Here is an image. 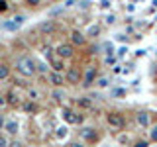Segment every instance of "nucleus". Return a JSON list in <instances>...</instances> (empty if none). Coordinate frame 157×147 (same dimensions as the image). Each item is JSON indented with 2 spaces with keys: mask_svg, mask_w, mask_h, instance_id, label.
I'll return each instance as SVG.
<instances>
[{
  "mask_svg": "<svg viewBox=\"0 0 157 147\" xmlns=\"http://www.w3.org/2000/svg\"><path fill=\"white\" fill-rule=\"evenodd\" d=\"M4 130H6L8 135H16L18 131H20V126H18V122L10 120V122H6V124H4Z\"/></svg>",
  "mask_w": 157,
  "mask_h": 147,
  "instance_id": "obj_14",
  "label": "nucleus"
},
{
  "mask_svg": "<svg viewBox=\"0 0 157 147\" xmlns=\"http://www.w3.org/2000/svg\"><path fill=\"white\" fill-rule=\"evenodd\" d=\"M149 139H151V141H155V143H157V126H153V127L149 130Z\"/></svg>",
  "mask_w": 157,
  "mask_h": 147,
  "instance_id": "obj_25",
  "label": "nucleus"
},
{
  "mask_svg": "<svg viewBox=\"0 0 157 147\" xmlns=\"http://www.w3.org/2000/svg\"><path fill=\"white\" fill-rule=\"evenodd\" d=\"M37 29H39V33H43V36H49V33L55 32V22H53V20H45V22L39 24Z\"/></svg>",
  "mask_w": 157,
  "mask_h": 147,
  "instance_id": "obj_11",
  "label": "nucleus"
},
{
  "mask_svg": "<svg viewBox=\"0 0 157 147\" xmlns=\"http://www.w3.org/2000/svg\"><path fill=\"white\" fill-rule=\"evenodd\" d=\"M126 51H128L126 47H120V49H118V55H120V57H124V55H126Z\"/></svg>",
  "mask_w": 157,
  "mask_h": 147,
  "instance_id": "obj_32",
  "label": "nucleus"
},
{
  "mask_svg": "<svg viewBox=\"0 0 157 147\" xmlns=\"http://www.w3.org/2000/svg\"><path fill=\"white\" fill-rule=\"evenodd\" d=\"M10 78V67L6 63H0V81H6Z\"/></svg>",
  "mask_w": 157,
  "mask_h": 147,
  "instance_id": "obj_18",
  "label": "nucleus"
},
{
  "mask_svg": "<svg viewBox=\"0 0 157 147\" xmlns=\"http://www.w3.org/2000/svg\"><path fill=\"white\" fill-rule=\"evenodd\" d=\"M98 33H100V28H98V26H90V28H88V32H86V36H90V37H96Z\"/></svg>",
  "mask_w": 157,
  "mask_h": 147,
  "instance_id": "obj_22",
  "label": "nucleus"
},
{
  "mask_svg": "<svg viewBox=\"0 0 157 147\" xmlns=\"http://www.w3.org/2000/svg\"><path fill=\"white\" fill-rule=\"evenodd\" d=\"M18 28H20V26L14 22V20H10V22H4V24H2V29H6V32H16Z\"/></svg>",
  "mask_w": 157,
  "mask_h": 147,
  "instance_id": "obj_19",
  "label": "nucleus"
},
{
  "mask_svg": "<svg viewBox=\"0 0 157 147\" xmlns=\"http://www.w3.org/2000/svg\"><path fill=\"white\" fill-rule=\"evenodd\" d=\"M134 145H136V147H147V145H149V141H145V139H137Z\"/></svg>",
  "mask_w": 157,
  "mask_h": 147,
  "instance_id": "obj_28",
  "label": "nucleus"
},
{
  "mask_svg": "<svg viewBox=\"0 0 157 147\" xmlns=\"http://www.w3.org/2000/svg\"><path fill=\"white\" fill-rule=\"evenodd\" d=\"M55 53H57V57H61V59H71L75 55V45H73V43H61V45L55 49Z\"/></svg>",
  "mask_w": 157,
  "mask_h": 147,
  "instance_id": "obj_5",
  "label": "nucleus"
},
{
  "mask_svg": "<svg viewBox=\"0 0 157 147\" xmlns=\"http://www.w3.org/2000/svg\"><path fill=\"white\" fill-rule=\"evenodd\" d=\"M67 134H69V127H67V126H61V127H57L55 137H57V139H65Z\"/></svg>",
  "mask_w": 157,
  "mask_h": 147,
  "instance_id": "obj_20",
  "label": "nucleus"
},
{
  "mask_svg": "<svg viewBox=\"0 0 157 147\" xmlns=\"http://www.w3.org/2000/svg\"><path fill=\"white\" fill-rule=\"evenodd\" d=\"M136 122H137V126H141V127H149V124H151V118H149V114L147 112H137L136 114Z\"/></svg>",
  "mask_w": 157,
  "mask_h": 147,
  "instance_id": "obj_12",
  "label": "nucleus"
},
{
  "mask_svg": "<svg viewBox=\"0 0 157 147\" xmlns=\"http://www.w3.org/2000/svg\"><path fill=\"white\" fill-rule=\"evenodd\" d=\"M77 104L81 106L82 110H90V108H92V100H90L88 96H81V98L77 100Z\"/></svg>",
  "mask_w": 157,
  "mask_h": 147,
  "instance_id": "obj_17",
  "label": "nucleus"
},
{
  "mask_svg": "<svg viewBox=\"0 0 157 147\" xmlns=\"http://www.w3.org/2000/svg\"><path fill=\"white\" fill-rule=\"evenodd\" d=\"M63 120H65V124L67 126H73V124H78V122L82 120V116L81 114H77L75 110H71V108H63Z\"/></svg>",
  "mask_w": 157,
  "mask_h": 147,
  "instance_id": "obj_4",
  "label": "nucleus"
},
{
  "mask_svg": "<svg viewBox=\"0 0 157 147\" xmlns=\"http://www.w3.org/2000/svg\"><path fill=\"white\" fill-rule=\"evenodd\" d=\"M6 100H8V106H14V108H16V106H20L24 102V96L20 94L16 88H12V90L6 92Z\"/></svg>",
  "mask_w": 157,
  "mask_h": 147,
  "instance_id": "obj_7",
  "label": "nucleus"
},
{
  "mask_svg": "<svg viewBox=\"0 0 157 147\" xmlns=\"http://www.w3.org/2000/svg\"><path fill=\"white\" fill-rule=\"evenodd\" d=\"M81 137H82V141H86V143H96L98 141V131L94 127H85V130L81 131Z\"/></svg>",
  "mask_w": 157,
  "mask_h": 147,
  "instance_id": "obj_8",
  "label": "nucleus"
},
{
  "mask_svg": "<svg viewBox=\"0 0 157 147\" xmlns=\"http://www.w3.org/2000/svg\"><path fill=\"white\" fill-rule=\"evenodd\" d=\"M49 82H51L53 86H63L65 85V75H63V73H59V71H51L49 73Z\"/></svg>",
  "mask_w": 157,
  "mask_h": 147,
  "instance_id": "obj_10",
  "label": "nucleus"
},
{
  "mask_svg": "<svg viewBox=\"0 0 157 147\" xmlns=\"http://www.w3.org/2000/svg\"><path fill=\"white\" fill-rule=\"evenodd\" d=\"M155 82H157V78H155Z\"/></svg>",
  "mask_w": 157,
  "mask_h": 147,
  "instance_id": "obj_36",
  "label": "nucleus"
},
{
  "mask_svg": "<svg viewBox=\"0 0 157 147\" xmlns=\"http://www.w3.org/2000/svg\"><path fill=\"white\" fill-rule=\"evenodd\" d=\"M65 81L69 82V85H78V82L82 81V73H81V69H77V67H69L67 71H65Z\"/></svg>",
  "mask_w": 157,
  "mask_h": 147,
  "instance_id": "obj_3",
  "label": "nucleus"
},
{
  "mask_svg": "<svg viewBox=\"0 0 157 147\" xmlns=\"http://www.w3.org/2000/svg\"><path fill=\"white\" fill-rule=\"evenodd\" d=\"M16 71L20 73L22 77H33L36 75V63H33V59H29V57H20L18 61H16Z\"/></svg>",
  "mask_w": 157,
  "mask_h": 147,
  "instance_id": "obj_1",
  "label": "nucleus"
},
{
  "mask_svg": "<svg viewBox=\"0 0 157 147\" xmlns=\"http://www.w3.org/2000/svg\"><path fill=\"white\" fill-rule=\"evenodd\" d=\"M96 77H98V71H96V67H88L85 73H82V85L85 86H90L92 82H96Z\"/></svg>",
  "mask_w": 157,
  "mask_h": 147,
  "instance_id": "obj_6",
  "label": "nucleus"
},
{
  "mask_svg": "<svg viewBox=\"0 0 157 147\" xmlns=\"http://www.w3.org/2000/svg\"><path fill=\"white\" fill-rule=\"evenodd\" d=\"M65 59H61V57H51V67H53V71H59V73H65L67 71V67H65Z\"/></svg>",
  "mask_w": 157,
  "mask_h": 147,
  "instance_id": "obj_13",
  "label": "nucleus"
},
{
  "mask_svg": "<svg viewBox=\"0 0 157 147\" xmlns=\"http://www.w3.org/2000/svg\"><path fill=\"white\" fill-rule=\"evenodd\" d=\"M51 98L59 104V102H61L63 98H65V90H63L61 86H55V88H53V92H51Z\"/></svg>",
  "mask_w": 157,
  "mask_h": 147,
  "instance_id": "obj_16",
  "label": "nucleus"
},
{
  "mask_svg": "<svg viewBox=\"0 0 157 147\" xmlns=\"http://www.w3.org/2000/svg\"><path fill=\"white\" fill-rule=\"evenodd\" d=\"M22 108H24V112H26V114H36V112H37L36 100H32V98H29L28 102H22Z\"/></svg>",
  "mask_w": 157,
  "mask_h": 147,
  "instance_id": "obj_15",
  "label": "nucleus"
},
{
  "mask_svg": "<svg viewBox=\"0 0 157 147\" xmlns=\"http://www.w3.org/2000/svg\"><path fill=\"white\" fill-rule=\"evenodd\" d=\"M71 43L75 47H82L86 43V33L78 32V29H73V32H71Z\"/></svg>",
  "mask_w": 157,
  "mask_h": 147,
  "instance_id": "obj_9",
  "label": "nucleus"
},
{
  "mask_svg": "<svg viewBox=\"0 0 157 147\" xmlns=\"http://www.w3.org/2000/svg\"><path fill=\"white\" fill-rule=\"evenodd\" d=\"M8 10H10V4H8V0H0V14L8 12Z\"/></svg>",
  "mask_w": 157,
  "mask_h": 147,
  "instance_id": "obj_24",
  "label": "nucleus"
},
{
  "mask_svg": "<svg viewBox=\"0 0 157 147\" xmlns=\"http://www.w3.org/2000/svg\"><path fill=\"white\" fill-rule=\"evenodd\" d=\"M112 96H116V98H124V96H126V90H124V88H114V90H112Z\"/></svg>",
  "mask_w": 157,
  "mask_h": 147,
  "instance_id": "obj_23",
  "label": "nucleus"
},
{
  "mask_svg": "<svg viewBox=\"0 0 157 147\" xmlns=\"http://www.w3.org/2000/svg\"><path fill=\"white\" fill-rule=\"evenodd\" d=\"M24 2H26L29 8H37L39 4H41V0H24Z\"/></svg>",
  "mask_w": 157,
  "mask_h": 147,
  "instance_id": "obj_26",
  "label": "nucleus"
},
{
  "mask_svg": "<svg viewBox=\"0 0 157 147\" xmlns=\"http://www.w3.org/2000/svg\"><path fill=\"white\" fill-rule=\"evenodd\" d=\"M29 98H32V100H37V92L33 90V88H29Z\"/></svg>",
  "mask_w": 157,
  "mask_h": 147,
  "instance_id": "obj_30",
  "label": "nucleus"
},
{
  "mask_svg": "<svg viewBox=\"0 0 157 147\" xmlns=\"http://www.w3.org/2000/svg\"><path fill=\"white\" fill-rule=\"evenodd\" d=\"M104 49H106V53H108V55L112 53V45H110V43H104Z\"/></svg>",
  "mask_w": 157,
  "mask_h": 147,
  "instance_id": "obj_33",
  "label": "nucleus"
},
{
  "mask_svg": "<svg viewBox=\"0 0 157 147\" xmlns=\"http://www.w3.org/2000/svg\"><path fill=\"white\" fill-rule=\"evenodd\" d=\"M6 145H8V139L4 135H0V147H6Z\"/></svg>",
  "mask_w": 157,
  "mask_h": 147,
  "instance_id": "obj_31",
  "label": "nucleus"
},
{
  "mask_svg": "<svg viewBox=\"0 0 157 147\" xmlns=\"http://www.w3.org/2000/svg\"><path fill=\"white\" fill-rule=\"evenodd\" d=\"M114 20H116L114 16H108V18H106V22H108V24H114Z\"/></svg>",
  "mask_w": 157,
  "mask_h": 147,
  "instance_id": "obj_34",
  "label": "nucleus"
},
{
  "mask_svg": "<svg viewBox=\"0 0 157 147\" xmlns=\"http://www.w3.org/2000/svg\"><path fill=\"white\" fill-rule=\"evenodd\" d=\"M96 85H98V88H106L110 85V81H108L106 77H96Z\"/></svg>",
  "mask_w": 157,
  "mask_h": 147,
  "instance_id": "obj_21",
  "label": "nucleus"
},
{
  "mask_svg": "<svg viewBox=\"0 0 157 147\" xmlns=\"http://www.w3.org/2000/svg\"><path fill=\"white\" fill-rule=\"evenodd\" d=\"M0 63H2V53H0Z\"/></svg>",
  "mask_w": 157,
  "mask_h": 147,
  "instance_id": "obj_35",
  "label": "nucleus"
},
{
  "mask_svg": "<svg viewBox=\"0 0 157 147\" xmlns=\"http://www.w3.org/2000/svg\"><path fill=\"white\" fill-rule=\"evenodd\" d=\"M108 124H110V127H114V130H124L126 127V118L124 114H120V112H110V114L106 116Z\"/></svg>",
  "mask_w": 157,
  "mask_h": 147,
  "instance_id": "obj_2",
  "label": "nucleus"
},
{
  "mask_svg": "<svg viewBox=\"0 0 157 147\" xmlns=\"http://www.w3.org/2000/svg\"><path fill=\"white\" fill-rule=\"evenodd\" d=\"M8 106V100H6V94H0V110L2 108H6Z\"/></svg>",
  "mask_w": 157,
  "mask_h": 147,
  "instance_id": "obj_27",
  "label": "nucleus"
},
{
  "mask_svg": "<svg viewBox=\"0 0 157 147\" xmlns=\"http://www.w3.org/2000/svg\"><path fill=\"white\" fill-rule=\"evenodd\" d=\"M12 20H14V22L18 24V26H22V24H24V20H26V18H24V16H14Z\"/></svg>",
  "mask_w": 157,
  "mask_h": 147,
  "instance_id": "obj_29",
  "label": "nucleus"
}]
</instances>
